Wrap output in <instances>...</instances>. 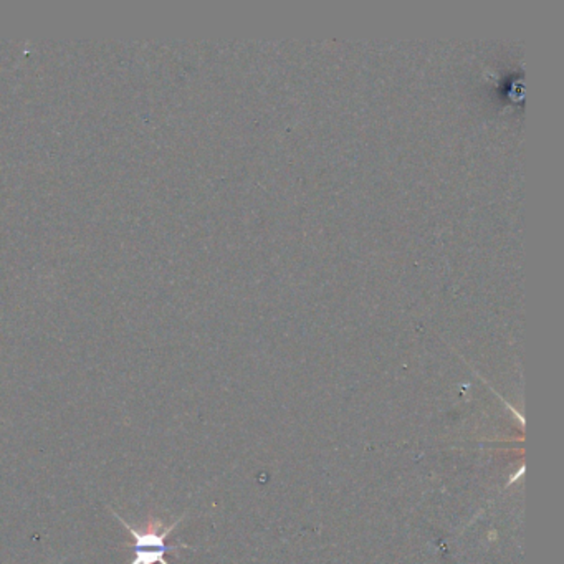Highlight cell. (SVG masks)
Listing matches in <instances>:
<instances>
[{"label": "cell", "instance_id": "cell-1", "mask_svg": "<svg viewBox=\"0 0 564 564\" xmlns=\"http://www.w3.org/2000/svg\"><path fill=\"white\" fill-rule=\"evenodd\" d=\"M111 513L117 516V522L128 530L131 538H133V543L125 544L128 548H133V551H134V558L131 560L129 564H169L164 556L172 548L176 550V546H169L166 542L182 518L172 523L169 526H164V523L161 520H150L144 530H136L125 518H121L117 511L111 510Z\"/></svg>", "mask_w": 564, "mask_h": 564}]
</instances>
